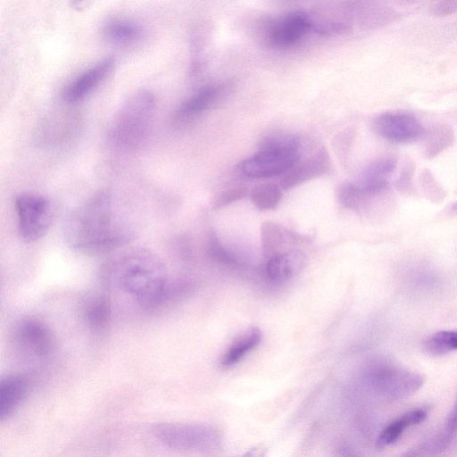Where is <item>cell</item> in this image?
<instances>
[{"instance_id":"obj_1","label":"cell","mask_w":457,"mask_h":457,"mask_svg":"<svg viewBox=\"0 0 457 457\" xmlns=\"http://www.w3.org/2000/svg\"><path fill=\"white\" fill-rule=\"evenodd\" d=\"M99 277L104 285L123 292L149 311L179 295L176 280L170 278L160 257L142 247L115 251L101 266Z\"/></svg>"},{"instance_id":"obj_2","label":"cell","mask_w":457,"mask_h":457,"mask_svg":"<svg viewBox=\"0 0 457 457\" xmlns=\"http://www.w3.org/2000/svg\"><path fill=\"white\" fill-rule=\"evenodd\" d=\"M133 228L123 207L109 191H101L78 206L64 225L67 245L81 253L99 254L126 246Z\"/></svg>"},{"instance_id":"obj_3","label":"cell","mask_w":457,"mask_h":457,"mask_svg":"<svg viewBox=\"0 0 457 457\" xmlns=\"http://www.w3.org/2000/svg\"><path fill=\"white\" fill-rule=\"evenodd\" d=\"M156 108L154 95L146 89L132 94L119 108L112 120V143L125 151L139 148L147 139Z\"/></svg>"},{"instance_id":"obj_4","label":"cell","mask_w":457,"mask_h":457,"mask_svg":"<svg viewBox=\"0 0 457 457\" xmlns=\"http://www.w3.org/2000/svg\"><path fill=\"white\" fill-rule=\"evenodd\" d=\"M12 338L14 348L29 361L45 362L56 351L54 333L45 321L35 317L23 318L17 322Z\"/></svg>"},{"instance_id":"obj_5","label":"cell","mask_w":457,"mask_h":457,"mask_svg":"<svg viewBox=\"0 0 457 457\" xmlns=\"http://www.w3.org/2000/svg\"><path fill=\"white\" fill-rule=\"evenodd\" d=\"M14 207L18 230L25 242L37 241L47 233L53 220V209L47 198L21 194L15 197Z\"/></svg>"},{"instance_id":"obj_6","label":"cell","mask_w":457,"mask_h":457,"mask_svg":"<svg viewBox=\"0 0 457 457\" xmlns=\"http://www.w3.org/2000/svg\"><path fill=\"white\" fill-rule=\"evenodd\" d=\"M153 436L163 445L175 450H204L217 441L216 432L206 426L174 422L156 423Z\"/></svg>"},{"instance_id":"obj_7","label":"cell","mask_w":457,"mask_h":457,"mask_svg":"<svg viewBox=\"0 0 457 457\" xmlns=\"http://www.w3.org/2000/svg\"><path fill=\"white\" fill-rule=\"evenodd\" d=\"M300 157V147L261 149L256 154L244 160L239 169L249 178H270L285 174Z\"/></svg>"},{"instance_id":"obj_8","label":"cell","mask_w":457,"mask_h":457,"mask_svg":"<svg viewBox=\"0 0 457 457\" xmlns=\"http://www.w3.org/2000/svg\"><path fill=\"white\" fill-rule=\"evenodd\" d=\"M316 26L306 13L290 12L271 21L265 29V40L277 49H287L300 43Z\"/></svg>"},{"instance_id":"obj_9","label":"cell","mask_w":457,"mask_h":457,"mask_svg":"<svg viewBox=\"0 0 457 457\" xmlns=\"http://www.w3.org/2000/svg\"><path fill=\"white\" fill-rule=\"evenodd\" d=\"M371 382L376 390L392 399H401L422 386L423 377L398 366L382 365L371 371Z\"/></svg>"},{"instance_id":"obj_10","label":"cell","mask_w":457,"mask_h":457,"mask_svg":"<svg viewBox=\"0 0 457 457\" xmlns=\"http://www.w3.org/2000/svg\"><path fill=\"white\" fill-rule=\"evenodd\" d=\"M374 130L384 139L396 144L413 143L425 135V129L412 114L387 112L373 120Z\"/></svg>"},{"instance_id":"obj_11","label":"cell","mask_w":457,"mask_h":457,"mask_svg":"<svg viewBox=\"0 0 457 457\" xmlns=\"http://www.w3.org/2000/svg\"><path fill=\"white\" fill-rule=\"evenodd\" d=\"M115 60L106 57L75 78L64 89L62 99L74 104L89 96L112 72Z\"/></svg>"},{"instance_id":"obj_12","label":"cell","mask_w":457,"mask_h":457,"mask_svg":"<svg viewBox=\"0 0 457 457\" xmlns=\"http://www.w3.org/2000/svg\"><path fill=\"white\" fill-rule=\"evenodd\" d=\"M224 87L220 84H208L183 101L173 114L176 124L187 123L210 109L221 97Z\"/></svg>"},{"instance_id":"obj_13","label":"cell","mask_w":457,"mask_h":457,"mask_svg":"<svg viewBox=\"0 0 457 457\" xmlns=\"http://www.w3.org/2000/svg\"><path fill=\"white\" fill-rule=\"evenodd\" d=\"M78 125V117L74 114H54L41 122L35 132L36 140L41 145H59L72 137Z\"/></svg>"},{"instance_id":"obj_14","label":"cell","mask_w":457,"mask_h":457,"mask_svg":"<svg viewBox=\"0 0 457 457\" xmlns=\"http://www.w3.org/2000/svg\"><path fill=\"white\" fill-rule=\"evenodd\" d=\"M396 165L397 159L394 156L382 157L373 162L356 183L362 195L368 199L386 192Z\"/></svg>"},{"instance_id":"obj_15","label":"cell","mask_w":457,"mask_h":457,"mask_svg":"<svg viewBox=\"0 0 457 457\" xmlns=\"http://www.w3.org/2000/svg\"><path fill=\"white\" fill-rule=\"evenodd\" d=\"M328 169V155L326 150L321 148L304 161H300L299 159L296 163L284 174L281 179V187L285 189L294 187L300 183L326 173Z\"/></svg>"},{"instance_id":"obj_16","label":"cell","mask_w":457,"mask_h":457,"mask_svg":"<svg viewBox=\"0 0 457 457\" xmlns=\"http://www.w3.org/2000/svg\"><path fill=\"white\" fill-rule=\"evenodd\" d=\"M29 381L21 374H7L0 382V420H8L26 398Z\"/></svg>"},{"instance_id":"obj_17","label":"cell","mask_w":457,"mask_h":457,"mask_svg":"<svg viewBox=\"0 0 457 457\" xmlns=\"http://www.w3.org/2000/svg\"><path fill=\"white\" fill-rule=\"evenodd\" d=\"M112 314L110 298L104 294L88 296L82 306L83 320L95 333H102L109 328Z\"/></svg>"},{"instance_id":"obj_18","label":"cell","mask_w":457,"mask_h":457,"mask_svg":"<svg viewBox=\"0 0 457 457\" xmlns=\"http://www.w3.org/2000/svg\"><path fill=\"white\" fill-rule=\"evenodd\" d=\"M303 264L304 256L298 251L278 253L269 258L265 272L270 279L282 281L297 274Z\"/></svg>"},{"instance_id":"obj_19","label":"cell","mask_w":457,"mask_h":457,"mask_svg":"<svg viewBox=\"0 0 457 457\" xmlns=\"http://www.w3.org/2000/svg\"><path fill=\"white\" fill-rule=\"evenodd\" d=\"M104 37L111 43L129 46L137 42L143 35L142 28L134 21L124 18L109 20L103 27Z\"/></svg>"},{"instance_id":"obj_20","label":"cell","mask_w":457,"mask_h":457,"mask_svg":"<svg viewBox=\"0 0 457 457\" xmlns=\"http://www.w3.org/2000/svg\"><path fill=\"white\" fill-rule=\"evenodd\" d=\"M427 412L421 409L409 411L386 426L378 435L376 445L384 448L395 443L403 432L409 427L423 422Z\"/></svg>"},{"instance_id":"obj_21","label":"cell","mask_w":457,"mask_h":457,"mask_svg":"<svg viewBox=\"0 0 457 457\" xmlns=\"http://www.w3.org/2000/svg\"><path fill=\"white\" fill-rule=\"evenodd\" d=\"M262 332L253 328L239 337L228 349L220 360V366L230 368L243 360L261 342Z\"/></svg>"},{"instance_id":"obj_22","label":"cell","mask_w":457,"mask_h":457,"mask_svg":"<svg viewBox=\"0 0 457 457\" xmlns=\"http://www.w3.org/2000/svg\"><path fill=\"white\" fill-rule=\"evenodd\" d=\"M280 188L271 183L258 185L253 188L250 198L253 204L261 211L275 209L281 200Z\"/></svg>"},{"instance_id":"obj_23","label":"cell","mask_w":457,"mask_h":457,"mask_svg":"<svg viewBox=\"0 0 457 457\" xmlns=\"http://www.w3.org/2000/svg\"><path fill=\"white\" fill-rule=\"evenodd\" d=\"M426 349L433 355H444L457 350V329L434 333L426 342Z\"/></svg>"},{"instance_id":"obj_24","label":"cell","mask_w":457,"mask_h":457,"mask_svg":"<svg viewBox=\"0 0 457 457\" xmlns=\"http://www.w3.org/2000/svg\"><path fill=\"white\" fill-rule=\"evenodd\" d=\"M339 203L348 209H358L363 202L356 183H345L338 189Z\"/></svg>"},{"instance_id":"obj_25","label":"cell","mask_w":457,"mask_h":457,"mask_svg":"<svg viewBox=\"0 0 457 457\" xmlns=\"http://www.w3.org/2000/svg\"><path fill=\"white\" fill-rule=\"evenodd\" d=\"M209 248L211 254L216 260L225 263H234L235 259L223 248L214 233L210 234Z\"/></svg>"},{"instance_id":"obj_26","label":"cell","mask_w":457,"mask_h":457,"mask_svg":"<svg viewBox=\"0 0 457 457\" xmlns=\"http://www.w3.org/2000/svg\"><path fill=\"white\" fill-rule=\"evenodd\" d=\"M247 194V188L245 187H238L233 189L223 192L215 203L216 207L224 206L231 204L237 200L243 198Z\"/></svg>"},{"instance_id":"obj_27","label":"cell","mask_w":457,"mask_h":457,"mask_svg":"<svg viewBox=\"0 0 457 457\" xmlns=\"http://www.w3.org/2000/svg\"><path fill=\"white\" fill-rule=\"evenodd\" d=\"M435 8L440 13H452L457 11V0H441Z\"/></svg>"},{"instance_id":"obj_28","label":"cell","mask_w":457,"mask_h":457,"mask_svg":"<svg viewBox=\"0 0 457 457\" xmlns=\"http://www.w3.org/2000/svg\"><path fill=\"white\" fill-rule=\"evenodd\" d=\"M446 428L447 431L452 435L457 431V401L448 416Z\"/></svg>"},{"instance_id":"obj_29","label":"cell","mask_w":457,"mask_h":457,"mask_svg":"<svg viewBox=\"0 0 457 457\" xmlns=\"http://www.w3.org/2000/svg\"><path fill=\"white\" fill-rule=\"evenodd\" d=\"M92 0H70L71 6L77 10L81 11L85 9Z\"/></svg>"}]
</instances>
